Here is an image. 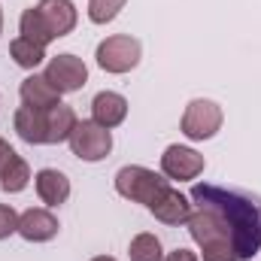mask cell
<instances>
[{
  "instance_id": "cell-1",
  "label": "cell",
  "mask_w": 261,
  "mask_h": 261,
  "mask_svg": "<svg viewBox=\"0 0 261 261\" xmlns=\"http://www.w3.org/2000/svg\"><path fill=\"white\" fill-rule=\"evenodd\" d=\"M192 200L203 210H213L234 237V252L240 261H252L261 249V200L237 189L197 182L192 189Z\"/></svg>"
},
{
  "instance_id": "cell-2",
  "label": "cell",
  "mask_w": 261,
  "mask_h": 261,
  "mask_svg": "<svg viewBox=\"0 0 261 261\" xmlns=\"http://www.w3.org/2000/svg\"><path fill=\"white\" fill-rule=\"evenodd\" d=\"M167 186H170V182H167L161 173H155V170H149V167H140V164H128V167H122V170L116 173V192L125 197V200L143 203V206H149Z\"/></svg>"
},
{
  "instance_id": "cell-3",
  "label": "cell",
  "mask_w": 261,
  "mask_h": 261,
  "mask_svg": "<svg viewBox=\"0 0 261 261\" xmlns=\"http://www.w3.org/2000/svg\"><path fill=\"white\" fill-rule=\"evenodd\" d=\"M140 55H143V46L130 34H113V37H107L103 43H97V52H94L97 67L103 73H116V76L130 73L134 67L140 64Z\"/></svg>"
},
{
  "instance_id": "cell-4",
  "label": "cell",
  "mask_w": 261,
  "mask_h": 261,
  "mask_svg": "<svg viewBox=\"0 0 261 261\" xmlns=\"http://www.w3.org/2000/svg\"><path fill=\"white\" fill-rule=\"evenodd\" d=\"M222 122H225V113H222V107L216 100L195 97V100H189L179 128L189 140H213L222 130Z\"/></svg>"
},
{
  "instance_id": "cell-5",
  "label": "cell",
  "mask_w": 261,
  "mask_h": 261,
  "mask_svg": "<svg viewBox=\"0 0 261 261\" xmlns=\"http://www.w3.org/2000/svg\"><path fill=\"white\" fill-rule=\"evenodd\" d=\"M70 152L79 158V161H88V164H94V161H103L110 152H113V134L107 128H100L97 122H76V128L70 134Z\"/></svg>"
},
{
  "instance_id": "cell-6",
  "label": "cell",
  "mask_w": 261,
  "mask_h": 261,
  "mask_svg": "<svg viewBox=\"0 0 261 261\" xmlns=\"http://www.w3.org/2000/svg\"><path fill=\"white\" fill-rule=\"evenodd\" d=\"M203 167H206L203 155H200L197 149H192V146L173 143V146H167L164 155H161V173H164L167 179H176V182L197 179V176L203 173Z\"/></svg>"
},
{
  "instance_id": "cell-7",
  "label": "cell",
  "mask_w": 261,
  "mask_h": 261,
  "mask_svg": "<svg viewBox=\"0 0 261 261\" xmlns=\"http://www.w3.org/2000/svg\"><path fill=\"white\" fill-rule=\"evenodd\" d=\"M61 94H70V91H79L85 82H88V67L82 58H76V55H55L49 64H46V73H43Z\"/></svg>"
},
{
  "instance_id": "cell-8",
  "label": "cell",
  "mask_w": 261,
  "mask_h": 261,
  "mask_svg": "<svg viewBox=\"0 0 261 261\" xmlns=\"http://www.w3.org/2000/svg\"><path fill=\"white\" fill-rule=\"evenodd\" d=\"M61 225L55 219L52 210H43V206H31L18 216V234L28 240V243H49L52 237H58Z\"/></svg>"
},
{
  "instance_id": "cell-9",
  "label": "cell",
  "mask_w": 261,
  "mask_h": 261,
  "mask_svg": "<svg viewBox=\"0 0 261 261\" xmlns=\"http://www.w3.org/2000/svg\"><path fill=\"white\" fill-rule=\"evenodd\" d=\"M37 12H40L46 31L52 34V40L67 37L76 28V21H79V12H76L73 0H40L37 3Z\"/></svg>"
},
{
  "instance_id": "cell-10",
  "label": "cell",
  "mask_w": 261,
  "mask_h": 261,
  "mask_svg": "<svg viewBox=\"0 0 261 261\" xmlns=\"http://www.w3.org/2000/svg\"><path fill=\"white\" fill-rule=\"evenodd\" d=\"M149 213H152L158 222H164V225H179V222H189V216H192V197H186L179 189L167 186L161 195L149 203Z\"/></svg>"
},
{
  "instance_id": "cell-11",
  "label": "cell",
  "mask_w": 261,
  "mask_h": 261,
  "mask_svg": "<svg viewBox=\"0 0 261 261\" xmlns=\"http://www.w3.org/2000/svg\"><path fill=\"white\" fill-rule=\"evenodd\" d=\"M18 94H21V107L43 110V113H49L52 107L61 103V91H58L46 76H40V73H31L28 79H21Z\"/></svg>"
},
{
  "instance_id": "cell-12",
  "label": "cell",
  "mask_w": 261,
  "mask_h": 261,
  "mask_svg": "<svg viewBox=\"0 0 261 261\" xmlns=\"http://www.w3.org/2000/svg\"><path fill=\"white\" fill-rule=\"evenodd\" d=\"M128 119V100L119 91H97L91 100V122H97L100 128L113 130Z\"/></svg>"
},
{
  "instance_id": "cell-13",
  "label": "cell",
  "mask_w": 261,
  "mask_h": 261,
  "mask_svg": "<svg viewBox=\"0 0 261 261\" xmlns=\"http://www.w3.org/2000/svg\"><path fill=\"white\" fill-rule=\"evenodd\" d=\"M34 186H37V195H40V200L46 206H61L70 197V179L55 167H43L34 176Z\"/></svg>"
},
{
  "instance_id": "cell-14",
  "label": "cell",
  "mask_w": 261,
  "mask_h": 261,
  "mask_svg": "<svg viewBox=\"0 0 261 261\" xmlns=\"http://www.w3.org/2000/svg\"><path fill=\"white\" fill-rule=\"evenodd\" d=\"M12 125H15V134H18L24 143H31V146H43V143H49V130H46V113H43V110L18 107V110H15V119H12Z\"/></svg>"
},
{
  "instance_id": "cell-15",
  "label": "cell",
  "mask_w": 261,
  "mask_h": 261,
  "mask_svg": "<svg viewBox=\"0 0 261 261\" xmlns=\"http://www.w3.org/2000/svg\"><path fill=\"white\" fill-rule=\"evenodd\" d=\"M76 113H73V107H64V103H58V107H52L49 113H46V130H49V143H64L70 140V134L76 128Z\"/></svg>"
},
{
  "instance_id": "cell-16",
  "label": "cell",
  "mask_w": 261,
  "mask_h": 261,
  "mask_svg": "<svg viewBox=\"0 0 261 261\" xmlns=\"http://www.w3.org/2000/svg\"><path fill=\"white\" fill-rule=\"evenodd\" d=\"M28 182H31V167H28V161H24L21 155H15V158L6 164V170L0 173V189H3L6 195H18V192L28 189Z\"/></svg>"
},
{
  "instance_id": "cell-17",
  "label": "cell",
  "mask_w": 261,
  "mask_h": 261,
  "mask_svg": "<svg viewBox=\"0 0 261 261\" xmlns=\"http://www.w3.org/2000/svg\"><path fill=\"white\" fill-rule=\"evenodd\" d=\"M9 55H12L15 64L24 67V70H37V67L46 61V49L37 46V43H31V40H24V37H15L9 43Z\"/></svg>"
},
{
  "instance_id": "cell-18",
  "label": "cell",
  "mask_w": 261,
  "mask_h": 261,
  "mask_svg": "<svg viewBox=\"0 0 261 261\" xmlns=\"http://www.w3.org/2000/svg\"><path fill=\"white\" fill-rule=\"evenodd\" d=\"M128 255L130 261H164V246L155 234L149 231H140L128 246Z\"/></svg>"
},
{
  "instance_id": "cell-19",
  "label": "cell",
  "mask_w": 261,
  "mask_h": 261,
  "mask_svg": "<svg viewBox=\"0 0 261 261\" xmlns=\"http://www.w3.org/2000/svg\"><path fill=\"white\" fill-rule=\"evenodd\" d=\"M18 28H21V37H24V40L37 43V46H43V49L52 43V34L46 31V24H43V18H40L37 6H28V9L21 12V18H18Z\"/></svg>"
},
{
  "instance_id": "cell-20",
  "label": "cell",
  "mask_w": 261,
  "mask_h": 261,
  "mask_svg": "<svg viewBox=\"0 0 261 261\" xmlns=\"http://www.w3.org/2000/svg\"><path fill=\"white\" fill-rule=\"evenodd\" d=\"M128 0H88V18L94 24H110L122 9H125Z\"/></svg>"
},
{
  "instance_id": "cell-21",
  "label": "cell",
  "mask_w": 261,
  "mask_h": 261,
  "mask_svg": "<svg viewBox=\"0 0 261 261\" xmlns=\"http://www.w3.org/2000/svg\"><path fill=\"white\" fill-rule=\"evenodd\" d=\"M18 234V213L9 203H0V240Z\"/></svg>"
},
{
  "instance_id": "cell-22",
  "label": "cell",
  "mask_w": 261,
  "mask_h": 261,
  "mask_svg": "<svg viewBox=\"0 0 261 261\" xmlns=\"http://www.w3.org/2000/svg\"><path fill=\"white\" fill-rule=\"evenodd\" d=\"M15 155H18V152H15V149H12V146H9V143H6V140L0 137V173L6 170V164H9V161H12Z\"/></svg>"
},
{
  "instance_id": "cell-23",
  "label": "cell",
  "mask_w": 261,
  "mask_h": 261,
  "mask_svg": "<svg viewBox=\"0 0 261 261\" xmlns=\"http://www.w3.org/2000/svg\"><path fill=\"white\" fill-rule=\"evenodd\" d=\"M164 261H197V255L192 252V249H173Z\"/></svg>"
},
{
  "instance_id": "cell-24",
  "label": "cell",
  "mask_w": 261,
  "mask_h": 261,
  "mask_svg": "<svg viewBox=\"0 0 261 261\" xmlns=\"http://www.w3.org/2000/svg\"><path fill=\"white\" fill-rule=\"evenodd\" d=\"M91 261H116L113 255H97V258H91Z\"/></svg>"
},
{
  "instance_id": "cell-25",
  "label": "cell",
  "mask_w": 261,
  "mask_h": 261,
  "mask_svg": "<svg viewBox=\"0 0 261 261\" xmlns=\"http://www.w3.org/2000/svg\"><path fill=\"white\" fill-rule=\"evenodd\" d=\"M0 34H3V9H0Z\"/></svg>"
}]
</instances>
